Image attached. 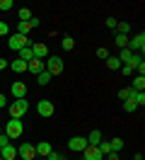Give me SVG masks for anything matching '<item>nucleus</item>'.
Here are the masks:
<instances>
[{
    "instance_id": "nucleus-8",
    "label": "nucleus",
    "mask_w": 145,
    "mask_h": 160,
    "mask_svg": "<svg viewBox=\"0 0 145 160\" xmlns=\"http://www.w3.org/2000/svg\"><path fill=\"white\" fill-rule=\"evenodd\" d=\"M82 160H104V155H102V150L97 146H87L82 150Z\"/></svg>"
},
{
    "instance_id": "nucleus-21",
    "label": "nucleus",
    "mask_w": 145,
    "mask_h": 160,
    "mask_svg": "<svg viewBox=\"0 0 145 160\" xmlns=\"http://www.w3.org/2000/svg\"><path fill=\"white\" fill-rule=\"evenodd\" d=\"M106 68L109 70H118L121 68V61L116 58V56H109V58H106Z\"/></svg>"
},
{
    "instance_id": "nucleus-15",
    "label": "nucleus",
    "mask_w": 145,
    "mask_h": 160,
    "mask_svg": "<svg viewBox=\"0 0 145 160\" xmlns=\"http://www.w3.org/2000/svg\"><path fill=\"white\" fill-rule=\"evenodd\" d=\"M87 143H89V146H99V143H102V131L94 129L89 136H87Z\"/></svg>"
},
{
    "instance_id": "nucleus-33",
    "label": "nucleus",
    "mask_w": 145,
    "mask_h": 160,
    "mask_svg": "<svg viewBox=\"0 0 145 160\" xmlns=\"http://www.w3.org/2000/svg\"><path fill=\"white\" fill-rule=\"evenodd\" d=\"M106 27H109V29H116V24H118V22L114 20V17H106V22H104Z\"/></svg>"
},
{
    "instance_id": "nucleus-42",
    "label": "nucleus",
    "mask_w": 145,
    "mask_h": 160,
    "mask_svg": "<svg viewBox=\"0 0 145 160\" xmlns=\"http://www.w3.org/2000/svg\"><path fill=\"white\" fill-rule=\"evenodd\" d=\"M0 160H5V158H0Z\"/></svg>"
},
{
    "instance_id": "nucleus-43",
    "label": "nucleus",
    "mask_w": 145,
    "mask_h": 160,
    "mask_svg": "<svg viewBox=\"0 0 145 160\" xmlns=\"http://www.w3.org/2000/svg\"><path fill=\"white\" fill-rule=\"evenodd\" d=\"M58 160H63V158H58Z\"/></svg>"
},
{
    "instance_id": "nucleus-6",
    "label": "nucleus",
    "mask_w": 145,
    "mask_h": 160,
    "mask_svg": "<svg viewBox=\"0 0 145 160\" xmlns=\"http://www.w3.org/2000/svg\"><path fill=\"white\" fill-rule=\"evenodd\" d=\"M89 143H87V138L85 136H73V138L68 141V148L73 150V153H82V150L87 148Z\"/></svg>"
},
{
    "instance_id": "nucleus-16",
    "label": "nucleus",
    "mask_w": 145,
    "mask_h": 160,
    "mask_svg": "<svg viewBox=\"0 0 145 160\" xmlns=\"http://www.w3.org/2000/svg\"><path fill=\"white\" fill-rule=\"evenodd\" d=\"M19 61H24V63H29V61L34 58V53H31V46H24V49H19Z\"/></svg>"
},
{
    "instance_id": "nucleus-4",
    "label": "nucleus",
    "mask_w": 145,
    "mask_h": 160,
    "mask_svg": "<svg viewBox=\"0 0 145 160\" xmlns=\"http://www.w3.org/2000/svg\"><path fill=\"white\" fill-rule=\"evenodd\" d=\"M126 49L131 51V53H143V49H145V34L140 32V34H135L133 39H128V46Z\"/></svg>"
},
{
    "instance_id": "nucleus-25",
    "label": "nucleus",
    "mask_w": 145,
    "mask_h": 160,
    "mask_svg": "<svg viewBox=\"0 0 145 160\" xmlns=\"http://www.w3.org/2000/svg\"><path fill=\"white\" fill-rule=\"evenodd\" d=\"M19 22H29L31 20V12H29V8H19Z\"/></svg>"
},
{
    "instance_id": "nucleus-40",
    "label": "nucleus",
    "mask_w": 145,
    "mask_h": 160,
    "mask_svg": "<svg viewBox=\"0 0 145 160\" xmlns=\"http://www.w3.org/2000/svg\"><path fill=\"white\" fill-rule=\"evenodd\" d=\"M0 133H2V126H0Z\"/></svg>"
},
{
    "instance_id": "nucleus-32",
    "label": "nucleus",
    "mask_w": 145,
    "mask_h": 160,
    "mask_svg": "<svg viewBox=\"0 0 145 160\" xmlns=\"http://www.w3.org/2000/svg\"><path fill=\"white\" fill-rule=\"evenodd\" d=\"M12 5H15V2H12V0H0V10H12Z\"/></svg>"
},
{
    "instance_id": "nucleus-31",
    "label": "nucleus",
    "mask_w": 145,
    "mask_h": 160,
    "mask_svg": "<svg viewBox=\"0 0 145 160\" xmlns=\"http://www.w3.org/2000/svg\"><path fill=\"white\" fill-rule=\"evenodd\" d=\"M97 58H102V61H106V58H109V51H106L104 46H99V49H97Z\"/></svg>"
},
{
    "instance_id": "nucleus-17",
    "label": "nucleus",
    "mask_w": 145,
    "mask_h": 160,
    "mask_svg": "<svg viewBox=\"0 0 145 160\" xmlns=\"http://www.w3.org/2000/svg\"><path fill=\"white\" fill-rule=\"evenodd\" d=\"M10 68L15 70V73H24V70H27V63L19 61V58H15V61H10Z\"/></svg>"
},
{
    "instance_id": "nucleus-24",
    "label": "nucleus",
    "mask_w": 145,
    "mask_h": 160,
    "mask_svg": "<svg viewBox=\"0 0 145 160\" xmlns=\"http://www.w3.org/2000/svg\"><path fill=\"white\" fill-rule=\"evenodd\" d=\"M29 32H31V24H29V22H19V24H17V34L27 37Z\"/></svg>"
},
{
    "instance_id": "nucleus-35",
    "label": "nucleus",
    "mask_w": 145,
    "mask_h": 160,
    "mask_svg": "<svg viewBox=\"0 0 145 160\" xmlns=\"http://www.w3.org/2000/svg\"><path fill=\"white\" fill-rule=\"evenodd\" d=\"M121 70H123V75H133V73H135V70L131 68V66H123V68H121Z\"/></svg>"
},
{
    "instance_id": "nucleus-12",
    "label": "nucleus",
    "mask_w": 145,
    "mask_h": 160,
    "mask_svg": "<svg viewBox=\"0 0 145 160\" xmlns=\"http://www.w3.org/2000/svg\"><path fill=\"white\" fill-rule=\"evenodd\" d=\"M27 70L29 73H34V75H39L41 70H46V66H44V61H39V58H31L27 63Z\"/></svg>"
},
{
    "instance_id": "nucleus-22",
    "label": "nucleus",
    "mask_w": 145,
    "mask_h": 160,
    "mask_svg": "<svg viewBox=\"0 0 145 160\" xmlns=\"http://www.w3.org/2000/svg\"><path fill=\"white\" fill-rule=\"evenodd\" d=\"M133 88H123V90H118V100L123 102V100H131V97H133Z\"/></svg>"
},
{
    "instance_id": "nucleus-14",
    "label": "nucleus",
    "mask_w": 145,
    "mask_h": 160,
    "mask_svg": "<svg viewBox=\"0 0 145 160\" xmlns=\"http://www.w3.org/2000/svg\"><path fill=\"white\" fill-rule=\"evenodd\" d=\"M34 148H36V155H41V158H46V155H51V143H48V141H41V143H36V146H34Z\"/></svg>"
},
{
    "instance_id": "nucleus-3",
    "label": "nucleus",
    "mask_w": 145,
    "mask_h": 160,
    "mask_svg": "<svg viewBox=\"0 0 145 160\" xmlns=\"http://www.w3.org/2000/svg\"><path fill=\"white\" fill-rule=\"evenodd\" d=\"M7 46H10V49H15V51H19V49H24V46H31V44H29L27 37H22V34L15 32V34H10V37H7Z\"/></svg>"
},
{
    "instance_id": "nucleus-34",
    "label": "nucleus",
    "mask_w": 145,
    "mask_h": 160,
    "mask_svg": "<svg viewBox=\"0 0 145 160\" xmlns=\"http://www.w3.org/2000/svg\"><path fill=\"white\" fill-rule=\"evenodd\" d=\"M7 143H10V138L5 136V133H0V148H2V146H7Z\"/></svg>"
},
{
    "instance_id": "nucleus-30",
    "label": "nucleus",
    "mask_w": 145,
    "mask_h": 160,
    "mask_svg": "<svg viewBox=\"0 0 145 160\" xmlns=\"http://www.w3.org/2000/svg\"><path fill=\"white\" fill-rule=\"evenodd\" d=\"M116 27H118V34L128 37V32H131V24H128V22H121V24H116Z\"/></svg>"
},
{
    "instance_id": "nucleus-37",
    "label": "nucleus",
    "mask_w": 145,
    "mask_h": 160,
    "mask_svg": "<svg viewBox=\"0 0 145 160\" xmlns=\"http://www.w3.org/2000/svg\"><path fill=\"white\" fill-rule=\"evenodd\" d=\"M7 66H10V61H5V58H0V73H2V70L7 68Z\"/></svg>"
},
{
    "instance_id": "nucleus-10",
    "label": "nucleus",
    "mask_w": 145,
    "mask_h": 160,
    "mask_svg": "<svg viewBox=\"0 0 145 160\" xmlns=\"http://www.w3.org/2000/svg\"><path fill=\"white\" fill-rule=\"evenodd\" d=\"M10 92H12L15 100H24V97H27V85H24V82H12Z\"/></svg>"
},
{
    "instance_id": "nucleus-26",
    "label": "nucleus",
    "mask_w": 145,
    "mask_h": 160,
    "mask_svg": "<svg viewBox=\"0 0 145 160\" xmlns=\"http://www.w3.org/2000/svg\"><path fill=\"white\" fill-rule=\"evenodd\" d=\"M131 100H133L135 104H140V107H143V104H145V90H140V92H133V97H131Z\"/></svg>"
},
{
    "instance_id": "nucleus-7",
    "label": "nucleus",
    "mask_w": 145,
    "mask_h": 160,
    "mask_svg": "<svg viewBox=\"0 0 145 160\" xmlns=\"http://www.w3.org/2000/svg\"><path fill=\"white\" fill-rule=\"evenodd\" d=\"M17 155H22L24 160H34L36 158V148H34L31 143H22V146L17 148Z\"/></svg>"
},
{
    "instance_id": "nucleus-44",
    "label": "nucleus",
    "mask_w": 145,
    "mask_h": 160,
    "mask_svg": "<svg viewBox=\"0 0 145 160\" xmlns=\"http://www.w3.org/2000/svg\"><path fill=\"white\" fill-rule=\"evenodd\" d=\"M0 150H2V148H0Z\"/></svg>"
},
{
    "instance_id": "nucleus-28",
    "label": "nucleus",
    "mask_w": 145,
    "mask_h": 160,
    "mask_svg": "<svg viewBox=\"0 0 145 160\" xmlns=\"http://www.w3.org/2000/svg\"><path fill=\"white\" fill-rule=\"evenodd\" d=\"M131 56H133V53H131V51H128V49H121V56H116V58H118V61H121V63H123V66H126V63L131 61Z\"/></svg>"
},
{
    "instance_id": "nucleus-27",
    "label": "nucleus",
    "mask_w": 145,
    "mask_h": 160,
    "mask_svg": "<svg viewBox=\"0 0 145 160\" xmlns=\"http://www.w3.org/2000/svg\"><path fill=\"white\" fill-rule=\"evenodd\" d=\"M116 46H118V49H126V46H128V37H123V34H116Z\"/></svg>"
},
{
    "instance_id": "nucleus-36",
    "label": "nucleus",
    "mask_w": 145,
    "mask_h": 160,
    "mask_svg": "<svg viewBox=\"0 0 145 160\" xmlns=\"http://www.w3.org/2000/svg\"><path fill=\"white\" fill-rule=\"evenodd\" d=\"M5 34H7V24H5V22H0V37H5Z\"/></svg>"
},
{
    "instance_id": "nucleus-20",
    "label": "nucleus",
    "mask_w": 145,
    "mask_h": 160,
    "mask_svg": "<svg viewBox=\"0 0 145 160\" xmlns=\"http://www.w3.org/2000/svg\"><path fill=\"white\" fill-rule=\"evenodd\" d=\"M60 46H63V51H73L75 49V39H73V37H63V41H60Z\"/></svg>"
},
{
    "instance_id": "nucleus-18",
    "label": "nucleus",
    "mask_w": 145,
    "mask_h": 160,
    "mask_svg": "<svg viewBox=\"0 0 145 160\" xmlns=\"http://www.w3.org/2000/svg\"><path fill=\"white\" fill-rule=\"evenodd\" d=\"M135 92H140V90H145V75H135L133 78V85H131Z\"/></svg>"
},
{
    "instance_id": "nucleus-9",
    "label": "nucleus",
    "mask_w": 145,
    "mask_h": 160,
    "mask_svg": "<svg viewBox=\"0 0 145 160\" xmlns=\"http://www.w3.org/2000/svg\"><path fill=\"white\" fill-rule=\"evenodd\" d=\"M36 112L41 114V117H53L56 107H53V102H48V100H41V102L36 104Z\"/></svg>"
},
{
    "instance_id": "nucleus-41",
    "label": "nucleus",
    "mask_w": 145,
    "mask_h": 160,
    "mask_svg": "<svg viewBox=\"0 0 145 160\" xmlns=\"http://www.w3.org/2000/svg\"><path fill=\"white\" fill-rule=\"evenodd\" d=\"M0 78H2V73H0Z\"/></svg>"
},
{
    "instance_id": "nucleus-2",
    "label": "nucleus",
    "mask_w": 145,
    "mask_h": 160,
    "mask_svg": "<svg viewBox=\"0 0 145 160\" xmlns=\"http://www.w3.org/2000/svg\"><path fill=\"white\" fill-rule=\"evenodd\" d=\"M27 109H29V104L24 100H15L10 104V117H12V119H22V117L27 114Z\"/></svg>"
},
{
    "instance_id": "nucleus-38",
    "label": "nucleus",
    "mask_w": 145,
    "mask_h": 160,
    "mask_svg": "<svg viewBox=\"0 0 145 160\" xmlns=\"http://www.w3.org/2000/svg\"><path fill=\"white\" fill-rule=\"evenodd\" d=\"M106 160H118V153H106Z\"/></svg>"
},
{
    "instance_id": "nucleus-13",
    "label": "nucleus",
    "mask_w": 145,
    "mask_h": 160,
    "mask_svg": "<svg viewBox=\"0 0 145 160\" xmlns=\"http://www.w3.org/2000/svg\"><path fill=\"white\" fill-rule=\"evenodd\" d=\"M0 158H5V160H15V158H17V148H15L12 143L2 146V150H0Z\"/></svg>"
},
{
    "instance_id": "nucleus-5",
    "label": "nucleus",
    "mask_w": 145,
    "mask_h": 160,
    "mask_svg": "<svg viewBox=\"0 0 145 160\" xmlns=\"http://www.w3.org/2000/svg\"><path fill=\"white\" fill-rule=\"evenodd\" d=\"M44 66H46V70L51 75H60V73H63V61L58 58V56H48Z\"/></svg>"
},
{
    "instance_id": "nucleus-11",
    "label": "nucleus",
    "mask_w": 145,
    "mask_h": 160,
    "mask_svg": "<svg viewBox=\"0 0 145 160\" xmlns=\"http://www.w3.org/2000/svg\"><path fill=\"white\" fill-rule=\"evenodd\" d=\"M31 53H34V58L44 61V58H48V46L46 44H31Z\"/></svg>"
},
{
    "instance_id": "nucleus-19",
    "label": "nucleus",
    "mask_w": 145,
    "mask_h": 160,
    "mask_svg": "<svg viewBox=\"0 0 145 160\" xmlns=\"http://www.w3.org/2000/svg\"><path fill=\"white\" fill-rule=\"evenodd\" d=\"M51 78H53V75H51L48 70H41V73L36 75V82L41 85V88H44V85H48V80H51Z\"/></svg>"
},
{
    "instance_id": "nucleus-39",
    "label": "nucleus",
    "mask_w": 145,
    "mask_h": 160,
    "mask_svg": "<svg viewBox=\"0 0 145 160\" xmlns=\"http://www.w3.org/2000/svg\"><path fill=\"white\" fill-rule=\"evenodd\" d=\"M5 107V95H0V109Z\"/></svg>"
},
{
    "instance_id": "nucleus-29",
    "label": "nucleus",
    "mask_w": 145,
    "mask_h": 160,
    "mask_svg": "<svg viewBox=\"0 0 145 160\" xmlns=\"http://www.w3.org/2000/svg\"><path fill=\"white\" fill-rule=\"evenodd\" d=\"M135 109H138V104H135L133 100H123V112L131 114V112H135Z\"/></svg>"
},
{
    "instance_id": "nucleus-23",
    "label": "nucleus",
    "mask_w": 145,
    "mask_h": 160,
    "mask_svg": "<svg viewBox=\"0 0 145 160\" xmlns=\"http://www.w3.org/2000/svg\"><path fill=\"white\" fill-rule=\"evenodd\" d=\"M109 148H111V153H118V150L123 148V141L121 138H111L109 141Z\"/></svg>"
},
{
    "instance_id": "nucleus-1",
    "label": "nucleus",
    "mask_w": 145,
    "mask_h": 160,
    "mask_svg": "<svg viewBox=\"0 0 145 160\" xmlns=\"http://www.w3.org/2000/svg\"><path fill=\"white\" fill-rule=\"evenodd\" d=\"M22 131H24V126H22V119H10L7 124H5L2 133H5V136L12 141V138H19V136H22Z\"/></svg>"
}]
</instances>
